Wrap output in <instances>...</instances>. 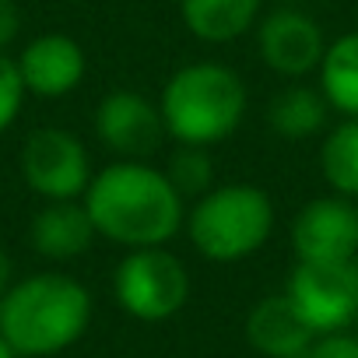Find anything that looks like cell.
<instances>
[{"label": "cell", "mask_w": 358, "mask_h": 358, "mask_svg": "<svg viewBox=\"0 0 358 358\" xmlns=\"http://www.w3.org/2000/svg\"><path fill=\"white\" fill-rule=\"evenodd\" d=\"M320 92L334 113L358 120V32L334 39L320 60Z\"/></svg>", "instance_id": "obj_16"}, {"label": "cell", "mask_w": 358, "mask_h": 358, "mask_svg": "<svg viewBox=\"0 0 358 358\" xmlns=\"http://www.w3.org/2000/svg\"><path fill=\"white\" fill-rule=\"evenodd\" d=\"M95 225L85 211V201H46V208L32 218V250L46 260H78L95 243Z\"/></svg>", "instance_id": "obj_13"}, {"label": "cell", "mask_w": 358, "mask_h": 358, "mask_svg": "<svg viewBox=\"0 0 358 358\" xmlns=\"http://www.w3.org/2000/svg\"><path fill=\"white\" fill-rule=\"evenodd\" d=\"M95 137L120 158H144L165 137L162 109L141 92H109L95 109Z\"/></svg>", "instance_id": "obj_10"}, {"label": "cell", "mask_w": 358, "mask_h": 358, "mask_svg": "<svg viewBox=\"0 0 358 358\" xmlns=\"http://www.w3.org/2000/svg\"><path fill=\"white\" fill-rule=\"evenodd\" d=\"M285 295L299 316L320 334L348 330L358 320V257L351 260H295Z\"/></svg>", "instance_id": "obj_6"}, {"label": "cell", "mask_w": 358, "mask_h": 358, "mask_svg": "<svg viewBox=\"0 0 358 358\" xmlns=\"http://www.w3.org/2000/svg\"><path fill=\"white\" fill-rule=\"evenodd\" d=\"M320 172L334 194L358 201V120H341L323 137Z\"/></svg>", "instance_id": "obj_17"}, {"label": "cell", "mask_w": 358, "mask_h": 358, "mask_svg": "<svg viewBox=\"0 0 358 358\" xmlns=\"http://www.w3.org/2000/svg\"><path fill=\"white\" fill-rule=\"evenodd\" d=\"M264 0H179V18L201 43H236L243 39L260 15Z\"/></svg>", "instance_id": "obj_14"}, {"label": "cell", "mask_w": 358, "mask_h": 358, "mask_svg": "<svg viewBox=\"0 0 358 358\" xmlns=\"http://www.w3.org/2000/svg\"><path fill=\"white\" fill-rule=\"evenodd\" d=\"M92 295L71 274H32L0 299V337L18 358H50L85 337Z\"/></svg>", "instance_id": "obj_2"}, {"label": "cell", "mask_w": 358, "mask_h": 358, "mask_svg": "<svg viewBox=\"0 0 358 358\" xmlns=\"http://www.w3.org/2000/svg\"><path fill=\"white\" fill-rule=\"evenodd\" d=\"M158 109L176 144L211 148L239 130L246 116V85L225 64H187L165 81Z\"/></svg>", "instance_id": "obj_3"}, {"label": "cell", "mask_w": 358, "mask_h": 358, "mask_svg": "<svg viewBox=\"0 0 358 358\" xmlns=\"http://www.w3.org/2000/svg\"><path fill=\"white\" fill-rule=\"evenodd\" d=\"M355 323H358V320H355Z\"/></svg>", "instance_id": "obj_25"}, {"label": "cell", "mask_w": 358, "mask_h": 358, "mask_svg": "<svg viewBox=\"0 0 358 358\" xmlns=\"http://www.w3.org/2000/svg\"><path fill=\"white\" fill-rule=\"evenodd\" d=\"M169 183L176 187V194L183 201H197L204 197L208 190H215V169H211V155L208 148H197V144H179L169 158Z\"/></svg>", "instance_id": "obj_18"}, {"label": "cell", "mask_w": 358, "mask_h": 358, "mask_svg": "<svg viewBox=\"0 0 358 358\" xmlns=\"http://www.w3.org/2000/svg\"><path fill=\"white\" fill-rule=\"evenodd\" d=\"M257 50L260 60L281 74V78H306L309 71H320V60L327 53L323 29L316 18H309L299 8H274L257 25Z\"/></svg>", "instance_id": "obj_9"}, {"label": "cell", "mask_w": 358, "mask_h": 358, "mask_svg": "<svg viewBox=\"0 0 358 358\" xmlns=\"http://www.w3.org/2000/svg\"><path fill=\"white\" fill-rule=\"evenodd\" d=\"M306 358H358V334H348V330L320 334Z\"/></svg>", "instance_id": "obj_20"}, {"label": "cell", "mask_w": 358, "mask_h": 358, "mask_svg": "<svg viewBox=\"0 0 358 358\" xmlns=\"http://www.w3.org/2000/svg\"><path fill=\"white\" fill-rule=\"evenodd\" d=\"M246 341L264 358H306L313 341H316V330L299 316L292 299L281 292V295L260 299L250 309V316H246Z\"/></svg>", "instance_id": "obj_12"}, {"label": "cell", "mask_w": 358, "mask_h": 358, "mask_svg": "<svg viewBox=\"0 0 358 358\" xmlns=\"http://www.w3.org/2000/svg\"><path fill=\"white\" fill-rule=\"evenodd\" d=\"M22 176L43 201H78L92 183V162L85 144L60 127H43L25 137Z\"/></svg>", "instance_id": "obj_7"}, {"label": "cell", "mask_w": 358, "mask_h": 358, "mask_svg": "<svg viewBox=\"0 0 358 358\" xmlns=\"http://www.w3.org/2000/svg\"><path fill=\"white\" fill-rule=\"evenodd\" d=\"M25 95H29V92H25V81H22V74H18V64H15L11 57L0 53V134H4V130L18 120Z\"/></svg>", "instance_id": "obj_19"}, {"label": "cell", "mask_w": 358, "mask_h": 358, "mask_svg": "<svg viewBox=\"0 0 358 358\" xmlns=\"http://www.w3.org/2000/svg\"><path fill=\"white\" fill-rule=\"evenodd\" d=\"M295 260H351L358 257V204L351 197H313L292 222Z\"/></svg>", "instance_id": "obj_8"}, {"label": "cell", "mask_w": 358, "mask_h": 358, "mask_svg": "<svg viewBox=\"0 0 358 358\" xmlns=\"http://www.w3.org/2000/svg\"><path fill=\"white\" fill-rule=\"evenodd\" d=\"M0 358H18V355L8 348V341H4V337H0Z\"/></svg>", "instance_id": "obj_23"}, {"label": "cell", "mask_w": 358, "mask_h": 358, "mask_svg": "<svg viewBox=\"0 0 358 358\" xmlns=\"http://www.w3.org/2000/svg\"><path fill=\"white\" fill-rule=\"evenodd\" d=\"M330 102L320 88L309 85H288L267 102V127L285 141H306L316 137L327 127Z\"/></svg>", "instance_id": "obj_15"}, {"label": "cell", "mask_w": 358, "mask_h": 358, "mask_svg": "<svg viewBox=\"0 0 358 358\" xmlns=\"http://www.w3.org/2000/svg\"><path fill=\"white\" fill-rule=\"evenodd\" d=\"M15 64H18V74L25 81V92H32L39 99L71 95L81 85L85 67H88L81 43L71 36H60V32L32 39Z\"/></svg>", "instance_id": "obj_11"}, {"label": "cell", "mask_w": 358, "mask_h": 358, "mask_svg": "<svg viewBox=\"0 0 358 358\" xmlns=\"http://www.w3.org/2000/svg\"><path fill=\"white\" fill-rule=\"evenodd\" d=\"M190 243L215 264H236L253 257L274 232V204L267 190L253 183L215 187L194 201L187 218Z\"/></svg>", "instance_id": "obj_4"}, {"label": "cell", "mask_w": 358, "mask_h": 358, "mask_svg": "<svg viewBox=\"0 0 358 358\" xmlns=\"http://www.w3.org/2000/svg\"><path fill=\"white\" fill-rule=\"evenodd\" d=\"M11 257H8V250L4 246H0V299H4V292L11 288Z\"/></svg>", "instance_id": "obj_22"}, {"label": "cell", "mask_w": 358, "mask_h": 358, "mask_svg": "<svg viewBox=\"0 0 358 358\" xmlns=\"http://www.w3.org/2000/svg\"><path fill=\"white\" fill-rule=\"evenodd\" d=\"M22 32V11L15 0H0V53H4Z\"/></svg>", "instance_id": "obj_21"}, {"label": "cell", "mask_w": 358, "mask_h": 358, "mask_svg": "<svg viewBox=\"0 0 358 358\" xmlns=\"http://www.w3.org/2000/svg\"><path fill=\"white\" fill-rule=\"evenodd\" d=\"M274 4H278V8H295L299 0H274Z\"/></svg>", "instance_id": "obj_24"}, {"label": "cell", "mask_w": 358, "mask_h": 358, "mask_svg": "<svg viewBox=\"0 0 358 358\" xmlns=\"http://www.w3.org/2000/svg\"><path fill=\"white\" fill-rule=\"evenodd\" d=\"M81 201L95 232L127 250L165 246L187 225V201L169 176L137 158H120L95 172Z\"/></svg>", "instance_id": "obj_1"}, {"label": "cell", "mask_w": 358, "mask_h": 358, "mask_svg": "<svg viewBox=\"0 0 358 358\" xmlns=\"http://www.w3.org/2000/svg\"><path fill=\"white\" fill-rule=\"evenodd\" d=\"M113 295L127 316L141 323H162L190 302V271L165 246L130 250L116 264Z\"/></svg>", "instance_id": "obj_5"}]
</instances>
